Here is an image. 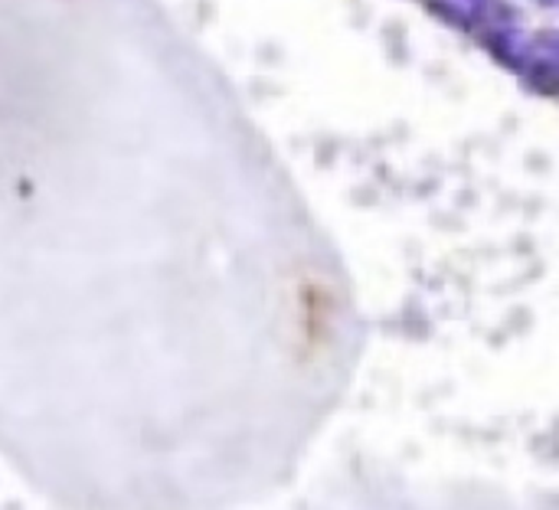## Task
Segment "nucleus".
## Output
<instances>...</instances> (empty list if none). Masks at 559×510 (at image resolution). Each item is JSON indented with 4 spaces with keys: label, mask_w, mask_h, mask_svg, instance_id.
I'll use <instances>...</instances> for the list:
<instances>
[{
    "label": "nucleus",
    "mask_w": 559,
    "mask_h": 510,
    "mask_svg": "<svg viewBox=\"0 0 559 510\" xmlns=\"http://www.w3.org/2000/svg\"><path fill=\"white\" fill-rule=\"evenodd\" d=\"M524 72L531 75V82L554 88L559 85V33H544L537 36L524 52Z\"/></svg>",
    "instance_id": "nucleus-1"
},
{
    "label": "nucleus",
    "mask_w": 559,
    "mask_h": 510,
    "mask_svg": "<svg viewBox=\"0 0 559 510\" xmlns=\"http://www.w3.org/2000/svg\"><path fill=\"white\" fill-rule=\"evenodd\" d=\"M537 3H544V7H559V0H537Z\"/></svg>",
    "instance_id": "nucleus-2"
}]
</instances>
